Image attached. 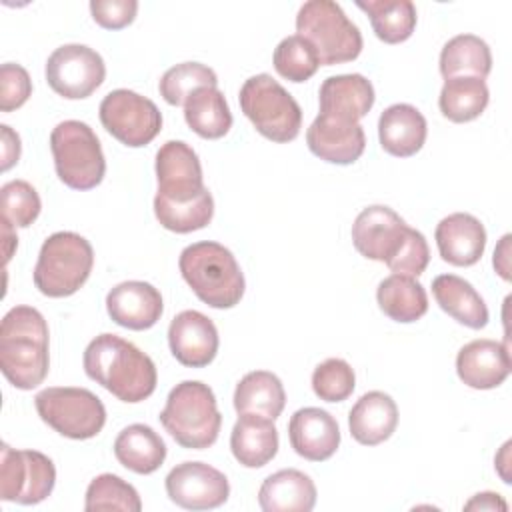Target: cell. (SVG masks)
Wrapping results in <instances>:
<instances>
[{
	"label": "cell",
	"instance_id": "obj_28",
	"mask_svg": "<svg viewBox=\"0 0 512 512\" xmlns=\"http://www.w3.org/2000/svg\"><path fill=\"white\" fill-rule=\"evenodd\" d=\"M114 456L136 474H152L166 460V444L148 424H130L116 436Z\"/></svg>",
	"mask_w": 512,
	"mask_h": 512
},
{
	"label": "cell",
	"instance_id": "obj_31",
	"mask_svg": "<svg viewBox=\"0 0 512 512\" xmlns=\"http://www.w3.org/2000/svg\"><path fill=\"white\" fill-rule=\"evenodd\" d=\"M184 120L194 134L206 140H218L232 128V112L216 86H204L190 94L184 104Z\"/></svg>",
	"mask_w": 512,
	"mask_h": 512
},
{
	"label": "cell",
	"instance_id": "obj_45",
	"mask_svg": "<svg viewBox=\"0 0 512 512\" xmlns=\"http://www.w3.org/2000/svg\"><path fill=\"white\" fill-rule=\"evenodd\" d=\"M508 242H510V234H504L498 248L494 250V268L496 272L504 278L510 280V266H508Z\"/></svg>",
	"mask_w": 512,
	"mask_h": 512
},
{
	"label": "cell",
	"instance_id": "obj_20",
	"mask_svg": "<svg viewBox=\"0 0 512 512\" xmlns=\"http://www.w3.org/2000/svg\"><path fill=\"white\" fill-rule=\"evenodd\" d=\"M510 368L508 346L488 338L464 344L456 356L458 378L474 390L498 388L508 378Z\"/></svg>",
	"mask_w": 512,
	"mask_h": 512
},
{
	"label": "cell",
	"instance_id": "obj_32",
	"mask_svg": "<svg viewBox=\"0 0 512 512\" xmlns=\"http://www.w3.org/2000/svg\"><path fill=\"white\" fill-rule=\"evenodd\" d=\"M492 70L490 46L474 34H458L450 38L440 52V74L444 80L458 76L486 78Z\"/></svg>",
	"mask_w": 512,
	"mask_h": 512
},
{
	"label": "cell",
	"instance_id": "obj_13",
	"mask_svg": "<svg viewBox=\"0 0 512 512\" xmlns=\"http://www.w3.org/2000/svg\"><path fill=\"white\" fill-rule=\"evenodd\" d=\"M156 180L158 190L154 200L158 202H190L208 190L204 186L200 158L184 140H168L158 148Z\"/></svg>",
	"mask_w": 512,
	"mask_h": 512
},
{
	"label": "cell",
	"instance_id": "obj_5",
	"mask_svg": "<svg viewBox=\"0 0 512 512\" xmlns=\"http://www.w3.org/2000/svg\"><path fill=\"white\" fill-rule=\"evenodd\" d=\"M94 266L92 244L76 232L50 234L34 266V286L48 298L76 294L88 280Z\"/></svg>",
	"mask_w": 512,
	"mask_h": 512
},
{
	"label": "cell",
	"instance_id": "obj_15",
	"mask_svg": "<svg viewBox=\"0 0 512 512\" xmlns=\"http://www.w3.org/2000/svg\"><path fill=\"white\" fill-rule=\"evenodd\" d=\"M168 498L186 510H212L230 496L228 478L206 462L176 464L166 476Z\"/></svg>",
	"mask_w": 512,
	"mask_h": 512
},
{
	"label": "cell",
	"instance_id": "obj_46",
	"mask_svg": "<svg viewBox=\"0 0 512 512\" xmlns=\"http://www.w3.org/2000/svg\"><path fill=\"white\" fill-rule=\"evenodd\" d=\"M2 244H4V264H8V260L12 258V252L18 246V236L14 232V226L2 218Z\"/></svg>",
	"mask_w": 512,
	"mask_h": 512
},
{
	"label": "cell",
	"instance_id": "obj_36",
	"mask_svg": "<svg viewBox=\"0 0 512 512\" xmlns=\"http://www.w3.org/2000/svg\"><path fill=\"white\" fill-rule=\"evenodd\" d=\"M84 508L88 512L98 510H124L140 512L142 500L132 484L122 480L116 474H100L86 488Z\"/></svg>",
	"mask_w": 512,
	"mask_h": 512
},
{
	"label": "cell",
	"instance_id": "obj_19",
	"mask_svg": "<svg viewBox=\"0 0 512 512\" xmlns=\"http://www.w3.org/2000/svg\"><path fill=\"white\" fill-rule=\"evenodd\" d=\"M106 310L112 322L122 328L148 330L160 320L164 302L162 294L152 284L142 280H126L108 292Z\"/></svg>",
	"mask_w": 512,
	"mask_h": 512
},
{
	"label": "cell",
	"instance_id": "obj_6",
	"mask_svg": "<svg viewBox=\"0 0 512 512\" xmlns=\"http://www.w3.org/2000/svg\"><path fill=\"white\" fill-rule=\"evenodd\" d=\"M296 32L316 48L324 66L356 60L364 44L360 28L332 0L304 2L296 14Z\"/></svg>",
	"mask_w": 512,
	"mask_h": 512
},
{
	"label": "cell",
	"instance_id": "obj_26",
	"mask_svg": "<svg viewBox=\"0 0 512 512\" xmlns=\"http://www.w3.org/2000/svg\"><path fill=\"white\" fill-rule=\"evenodd\" d=\"M278 444L274 420L256 414H240L230 434V450L246 468L266 466L276 456Z\"/></svg>",
	"mask_w": 512,
	"mask_h": 512
},
{
	"label": "cell",
	"instance_id": "obj_18",
	"mask_svg": "<svg viewBox=\"0 0 512 512\" xmlns=\"http://www.w3.org/2000/svg\"><path fill=\"white\" fill-rule=\"evenodd\" d=\"M288 438L298 456L310 462H324L340 446V426L330 412L306 406L290 416Z\"/></svg>",
	"mask_w": 512,
	"mask_h": 512
},
{
	"label": "cell",
	"instance_id": "obj_2",
	"mask_svg": "<svg viewBox=\"0 0 512 512\" xmlns=\"http://www.w3.org/2000/svg\"><path fill=\"white\" fill-rule=\"evenodd\" d=\"M48 324L32 306L10 308L0 324V370L18 390L44 382L50 368Z\"/></svg>",
	"mask_w": 512,
	"mask_h": 512
},
{
	"label": "cell",
	"instance_id": "obj_10",
	"mask_svg": "<svg viewBox=\"0 0 512 512\" xmlns=\"http://www.w3.org/2000/svg\"><path fill=\"white\" fill-rule=\"evenodd\" d=\"M100 122L108 134L130 148L150 144L162 130V114L158 106L128 88L112 90L98 108Z\"/></svg>",
	"mask_w": 512,
	"mask_h": 512
},
{
	"label": "cell",
	"instance_id": "obj_8",
	"mask_svg": "<svg viewBox=\"0 0 512 512\" xmlns=\"http://www.w3.org/2000/svg\"><path fill=\"white\" fill-rule=\"evenodd\" d=\"M58 178L72 190H92L106 174V160L94 130L80 120H64L50 134Z\"/></svg>",
	"mask_w": 512,
	"mask_h": 512
},
{
	"label": "cell",
	"instance_id": "obj_12",
	"mask_svg": "<svg viewBox=\"0 0 512 512\" xmlns=\"http://www.w3.org/2000/svg\"><path fill=\"white\" fill-rule=\"evenodd\" d=\"M46 82L62 98H88L106 78L102 56L86 44H64L46 60Z\"/></svg>",
	"mask_w": 512,
	"mask_h": 512
},
{
	"label": "cell",
	"instance_id": "obj_11",
	"mask_svg": "<svg viewBox=\"0 0 512 512\" xmlns=\"http://www.w3.org/2000/svg\"><path fill=\"white\" fill-rule=\"evenodd\" d=\"M56 484L54 462L38 450H16L2 444L0 498L16 504H38L46 500Z\"/></svg>",
	"mask_w": 512,
	"mask_h": 512
},
{
	"label": "cell",
	"instance_id": "obj_1",
	"mask_svg": "<svg viewBox=\"0 0 512 512\" xmlns=\"http://www.w3.org/2000/svg\"><path fill=\"white\" fill-rule=\"evenodd\" d=\"M82 362L86 376L122 402H142L156 390L152 358L116 334L104 332L90 340Z\"/></svg>",
	"mask_w": 512,
	"mask_h": 512
},
{
	"label": "cell",
	"instance_id": "obj_39",
	"mask_svg": "<svg viewBox=\"0 0 512 512\" xmlns=\"http://www.w3.org/2000/svg\"><path fill=\"white\" fill-rule=\"evenodd\" d=\"M356 388L352 366L342 358H328L312 372V390L324 402H344Z\"/></svg>",
	"mask_w": 512,
	"mask_h": 512
},
{
	"label": "cell",
	"instance_id": "obj_25",
	"mask_svg": "<svg viewBox=\"0 0 512 512\" xmlns=\"http://www.w3.org/2000/svg\"><path fill=\"white\" fill-rule=\"evenodd\" d=\"M258 504L264 512H310L316 504V486L296 468L278 470L262 482Z\"/></svg>",
	"mask_w": 512,
	"mask_h": 512
},
{
	"label": "cell",
	"instance_id": "obj_24",
	"mask_svg": "<svg viewBox=\"0 0 512 512\" xmlns=\"http://www.w3.org/2000/svg\"><path fill=\"white\" fill-rule=\"evenodd\" d=\"M398 426V406L390 394L372 390L362 394L348 414L352 438L362 446H378Z\"/></svg>",
	"mask_w": 512,
	"mask_h": 512
},
{
	"label": "cell",
	"instance_id": "obj_42",
	"mask_svg": "<svg viewBox=\"0 0 512 512\" xmlns=\"http://www.w3.org/2000/svg\"><path fill=\"white\" fill-rule=\"evenodd\" d=\"M92 18L106 30H122L134 22L138 12L136 0H92Z\"/></svg>",
	"mask_w": 512,
	"mask_h": 512
},
{
	"label": "cell",
	"instance_id": "obj_33",
	"mask_svg": "<svg viewBox=\"0 0 512 512\" xmlns=\"http://www.w3.org/2000/svg\"><path fill=\"white\" fill-rule=\"evenodd\" d=\"M490 92L482 78L458 76L448 78L440 90L438 106L444 118L462 124L476 120L488 106Z\"/></svg>",
	"mask_w": 512,
	"mask_h": 512
},
{
	"label": "cell",
	"instance_id": "obj_38",
	"mask_svg": "<svg viewBox=\"0 0 512 512\" xmlns=\"http://www.w3.org/2000/svg\"><path fill=\"white\" fill-rule=\"evenodd\" d=\"M2 218L14 228H28L42 210L36 188L26 180H10L0 188Z\"/></svg>",
	"mask_w": 512,
	"mask_h": 512
},
{
	"label": "cell",
	"instance_id": "obj_23",
	"mask_svg": "<svg viewBox=\"0 0 512 512\" xmlns=\"http://www.w3.org/2000/svg\"><path fill=\"white\" fill-rule=\"evenodd\" d=\"M428 124L424 114L412 104H392L378 120V140L384 152L396 158L414 156L426 142Z\"/></svg>",
	"mask_w": 512,
	"mask_h": 512
},
{
	"label": "cell",
	"instance_id": "obj_17",
	"mask_svg": "<svg viewBox=\"0 0 512 512\" xmlns=\"http://www.w3.org/2000/svg\"><path fill=\"white\" fill-rule=\"evenodd\" d=\"M306 144L314 156L330 164H354L366 148L360 122L318 114L306 130Z\"/></svg>",
	"mask_w": 512,
	"mask_h": 512
},
{
	"label": "cell",
	"instance_id": "obj_3",
	"mask_svg": "<svg viewBox=\"0 0 512 512\" xmlns=\"http://www.w3.org/2000/svg\"><path fill=\"white\" fill-rule=\"evenodd\" d=\"M178 268L192 292L210 308H234L244 296V274L234 254L212 240L196 242L180 252Z\"/></svg>",
	"mask_w": 512,
	"mask_h": 512
},
{
	"label": "cell",
	"instance_id": "obj_22",
	"mask_svg": "<svg viewBox=\"0 0 512 512\" xmlns=\"http://www.w3.org/2000/svg\"><path fill=\"white\" fill-rule=\"evenodd\" d=\"M374 86L362 74H338L322 82L318 92L320 114L358 122L374 106Z\"/></svg>",
	"mask_w": 512,
	"mask_h": 512
},
{
	"label": "cell",
	"instance_id": "obj_7",
	"mask_svg": "<svg viewBox=\"0 0 512 512\" xmlns=\"http://www.w3.org/2000/svg\"><path fill=\"white\" fill-rule=\"evenodd\" d=\"M238 100L244 116L264 138L286 144L300 134V104L270 74L250 76L242 84Z\"/></svg>",
	"mask_w": 512,
	"mask_h": 512
},
{
	"label": "cell",
	"instance_id": "obj_14",
	"mask_svg": "<svg viewBox=\"0 0 512 512\" xmlns=\"http://www.w3.org/2000/svg\"><path fill=\"white\" fill-rule=\"evenodd\" d=\"M410 230L412 228L392 208L374 204L356 216L352 224V244L364 258L390 266L406 244Z\"/></svg>",
	"mask_w": 512,
	"mask_h": 512
},
{
	"label": "cell",
	"instance_id": "obj_9",
	"mask_svg": "<svg viewBox=\"0 0 512 512\" xmlns=\"http://www.w3.org/2000/svg\"><path fill=\"white\" fill-rule=\"evenodd\" d=\"M34 404L42 422L60 436L72 440L94 438L106 424V408L102 400L86 388H44L36 394Z\"/></svg>",
	"mask_w": 512,
	"mask_h": 512
},
{
	"label": "cell",
	"instance_id": "obj_16",
	"mask_svg": "<svg viewBox=\"0 0 512 512\" xmlns=\"http://www.w3.org/2000/svg\"><path fill=\"white\" fill-rule=\"evenodd\" d=\"M168 344L172 356L188 368L208 366L220 346L214 322L198 310H182L168 326Z\"/></svg>",
	"mask_w": 512,
	"mask_h": 512
},
{
	"label": "cell",
	"instance_id": "obj_44",
	"mask_svg": "<svg viewBox=\"0 0 512 512\" xmlns=\"http://www.w3.org/2000/svg\"><path fill=\"white\" fill-rule=\"evenodd\" d=\"M464 510H508L506 500L496 492H478L466 504Z\"/></svg>",
	"mask_w": 512,
	"mask_h": 512
},
{
	"label": "cell",
	"instance_id": "obj_34",
	"mask_svg": "<svg viewBox=\"0 0 512 512\" xmlns=\"http://www.w3.org/2000/svg\"><path fill=\"white\" fill-rule=\"evenodd\" d=\"M356 6L370 18L376 38L386 44L408 40L416 28V6L410 0H358Z\"/></svg>",
	"mask_w": 512,
	"mask_h": 512
},
{
	"label": "cell",
	"instance_id": "obj_40",
	"mask_svg": "<svg viewBox=\"0 0 512 512\" xmlns=\"http://www.w3.org/2000/svg\"><path fill=\"white\" fill-rule=\"evenodd\" d=\"M32 94V80L24 66L4 62L0 68V110L12 112L26 104Z\"/></svg>",
	"mask_w": 512,
	"mask_h": 512
},
{
	"label": "cell",
	"instance_id": "obj_30",
	"mask_svg": "<svg viewBox=\"0 0 512 512\" xmlns=\"http://www.w3.org/2000/svg\"><path fill=\"white\" fill-rule=\"evenodd\" d=\"M376 300L380 310L394 322L410 324L420 320L428 312V294L424 286L402 274L386 276L376 290Z\"/></svg>",
	"mask_w": 512,
	"mask_h": 512
},
{
	"label": "cell",
	"instance_id": "obj_37",
	"mask_svg": "<svg viewBox=\"0 0 512 512\" xmlns=\"http://www.w3.org/2000/svg\"><path fill=\"white\" fill-rule=\"evenodd\" d=\"M272 62L276 72L282 78L296 84L310 80L320 68V58L316 48L298 34L286 36L284 40H280V44L274 50Z\"/></svg>",
	"mask_w": 512,
	"mask_h": 512
},
{
	"label": "cell",
	"instance_id": "obj_21",
	"mask_svg": "<svg viewBox=\"0 0 512 512\" xmlns=\"http://www.w3.org/2000/svg\"><path fill=\"white\" fill-rule=\"evenodd\" d=\"M438 252L452 266L476 264L486 248L484 224L466 212H454L442 218L434 232Z\"/></svg>",
	"mask_w": 512,
	"mask_h": 512
},
{
	"label": "cell",
	"instance_id": "obj_35",
	"mask_svg": "<svg viewBox=\"0 0 512 512\" xmlns=\"http://www.w3.org/2000/svg\"><path fill=\"white\" fill-rule=\"evenodd\" d=\"M204 86H218V76L210 66L202 62L176 64L168 68L158 82L160 96L170 106H184L190 94Z\"/></svg>",
	"mask_w": 512,
	"mask_h": 512
},
{
	"label": "cell",
	"instance_id": "obj_43",
	"mask_svg": "<svg viewBox=\"0 0 512 512\" xmlns=\"http://www.w3.org/2000/svg\"><path fill=\"white\" fill-rule=\"evenodd\" d=\"M0 132H2V172H6L20 160L22 144H20V136L8 124H0Z\"/></svg>",
	"mask_w": 512,
	"mask_h": 512
},
{
	"label": "cell",
	"instance_id": "obj_41",
	"mask_svg": "<svg viewBox=\"0 0 512 512\" xmlns=\"http://www.w3.org/2000/svg\"><path fill=\"white\" fill-rule=\"evenodd\" d=\"M430 262V248L428 242L424 238L422 232L418 230H410V236L406 240V244L402 246V250L398 252V256L392 260V264L388 266L394 274H402V276H420L426 266Z\"/></svg>",
	"mask_w": 512,
	"mask_h": 512
},
{
	"label": "cell",
	"instance_id": "obj_27",
	"mask_svg": "<svg viewBox=\"0 0 512 512\" xmlns=\"http://www.w3.org/2000/svg\"><path fill=\"white\" fill-rule=\"evenodd\" d=\"M432 294L438 306L458 324L472 330H480L488 324V306L468 280L456 274H440L432 280Z\"/></svg>",
	"mask_w": 512,
	"mask_h": 512
},
{
	"label": "cell",
	"instance_id": "obj_4",
	"mask_svg": "<svg viewBox=\"0 0 512 512\" xmlns=\"http://www.w3.org/2000/svg\"><path fill=\"white\" fill-rule=\"evenodd\" d=\"M158 418L176 444L188 450L210 448L218 440L222 426L216 396L212 388L200 380L176 384Z\"/></svg>",
	"mask_w": 512,
	"mask_h": 512
},
{
	"label": "cell",
	"instance_id": "obj_29",
	"mask_svg": "<svg viewBox=\"0 0 512 512\" xmlns=\"http://www.w3.org/2000/svg\"><path fill=\"white\" fill-rule=\"evenodd\" d=\"M286 406L282 380L268 370L248 372L234 390V410L240 414H256L276 420Z\"/></svg>",
	"mask_w": 512,
	"mask_h": 512
}]
</instances>
